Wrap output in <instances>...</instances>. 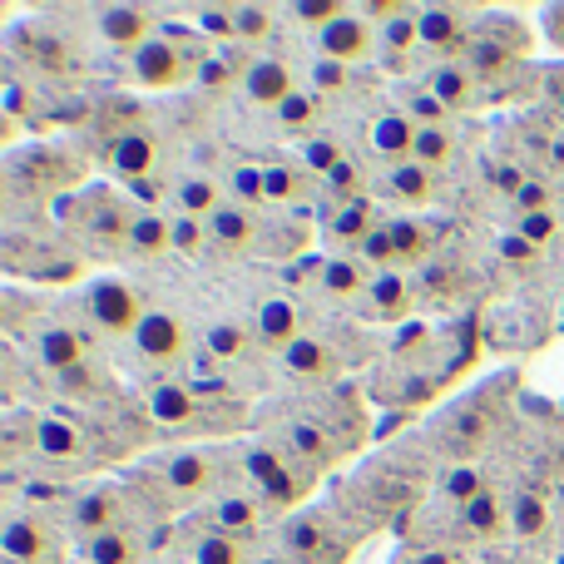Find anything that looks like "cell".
<instances>
[{
    "instance_id": "cell-1",
    "label": "cell",
    "mask_w": 564,
    "mask_h": 564,
    "mask_svg": "<svg viewBox=\"0 0 564 564\" xmlns=\"http://www.w3.org/2000/svg\"><path fill=\"white\" fill-rule=\"evenodd\" d=\"M85 307H89V317L99 322V332H109V337H134L144 312H149L144 302H139V292L119 278L95 282V288L85 292Z\"/></svg>"
},
{
    "instance_id": "cell-2",
    "label": "cell",
    "mask_w": 564,
    "mask_h": 564,
    "mask_svg": "<svg viewBox=\"0 0 564 564\" xmlns=\"http://www.w3.org/2000/svg\"><path fill=\"white\" fill-rule=\"evenodd\" d=\"M134 347H139V357H144V361H159V367H169V361L184 357L188 332H184V322H178L174 312L149 307L144 322H139V332H134Z\"/></svg>"
},
{
    "instance_id": "cell-3",
    "label": "cell",
    "mask_w": 564,
    "mask_h": 564,
    "mask_svg": "<svg viewBox=\"0 0 564 564\" xmlns=\"http://www.w3.org/2000/svg\"><path fill=\"white\" fill-rule=\"evenodd\" d=\"M188 69L194 65H188L184 50H178L169 35H154L149 45L134 50V79L149 89H174L178 79H188Z\"/></svg>"
},
{
    "instance_id": "cell-4",
    "label": "cell",
    "mask_w": 564,
    "mask_h": 564,
    "mask_svg": "<svg viewBox=\"0 0 564 564\" xmlns=\"http://www.w3.org/2000/svg\"><path fill=\"white\" fill-rule=\"evenodd\" d=\"M30 351H35L40 367H50V371H59V377H65V371H75V367H85V361H89V337H85V332H75V327L50 322V327L35 332Z\"/></svg>"
},
{
    "instance_id": "cell-5",
    "label": "cell",
    "mask_w": 564,
    "mask_h": 564,
    "mask_svg": "<svg viewBox=\"0 0 564 564\" xmlns=\"http://www.w3.org/2000/svg\"><path fill=\"white\" fill-rule=\"evenodd\" d=\"M371 50V25L361 10H347V15H337L332 25L317 30V55L322 59H337V65H351V59H361Z\"/></svg>"
},
{
    "instance_id": "cell-6",
    "label": "cell",
    "mask_w": 564,
    "mask_h": 564,
    "mask_svg": "<svg viewBox=\"0 0 564 564\" xmlns=\"http://www.w3.org/2000/svg\"><path fill=\"white\" fill-rule=\"evenodd\" d=\"M119 516H124V496H119L115 486H95L75 500V510H69V530H75L79 540H95V535H105V530H115Z\"/></svg>"
},
{
    "instance_id": "cell-7",
    "label": "cell",
    "mask_w": 564,
    "mask_h": 564,
    "mask_svg": "<svg viewBox=\"0 0 564 564\" xmlns=\"http://www.w3.org/2000/svg\"><path fill=\"white\" fill-rule=\"evenodd\" d=\"M0 550H6L10 564H40L55 550V530L35 516H10L6 530H0Z\"/></svg>"
},
{
    "instance_id": "cell-8",
    "label": "cell",
    "mask_w": 564,
    "mask_h": 564,
    "mask_svg": "<svg viewBox=\"0 0 564 564\" xmlns=\"http://www.w3.org/2000/svg\"><path fill=\"white\" fill-rule=\"evenodd\" d=\"M164 480L178 496H214L218 490V456L214 451H178L164 460Z\"/></svg>"
},
{
    "instance_id": "cell-9",
    "label": "cell",
    "mask_w": 564,
    "mask_h": 564,
    "mask_svg": "<svg viewBox=\"0 0 564 564\" xmlns=\"http://www.w3.org/2000/svg\"><path fill=\"white\" fill-rule=\"evenodd\" d=\"M154 25H159V15L144 6H105L99 10V35L119 50L149 45V40H154Z\"/></svg>"
},
{
    "instance_id": "cell-10",
    "label": "cell",
    "mask_w": 564,
    "mask_h": 564,
    "mask_svg": "<svg viewBox=\"0 0 564 564\" xmlns=\"http://www.w3.org/2000/svg\"><path fill=\"white\" fill-rule=\"evenodd\" d=\"M243 89L253 105H268V109H282L292 95H297V79H292V65L288 59H253L243 75Z\"/></svg>"
},
{
    "instance_id": "cell-11",
    "label": "cell",
    "mask_w": 564,
    "mask_h": 564,
    "mask_svg": "<svg viewBox=\"0 0 564 564\" xmlns=\"http://www.w3.org/2000/svg\"><path fill=\"white\" fill-rule=\"evenodd\" d=\"M154 154H159V144H154V134H144V129H119V134L109 139V149H105L109 169L124 174V178H134V184L154 169Z\"/></svg>"
},
{
    "instance_id": "cell-12",
    "label": "cell",
    "mask_w": 564,
    "mask_h": 564,
    "mask_svg": "<svg viewBox=\"0 0 564 564\" xmlns=\"http://www.w3.org/2000/svg\"><path fill=\"white\" fill-rule=\"evenodd\" d=\"M248 476H253L258 486H263V496L278 500V506H292V500L302 496V486L288 476V460H278V451H268V446L248 451Z\"/></svg>"
},
{
    "instance_id": "cell-13",
    "label": "cell",
    "mask_w": 564,
    "mask_h": 564,
    "mask_svg": "<svg viewBox=\"0 0 564 564\" xmlns=\"http://www.w3.org/2000/svg\"><path fill=\"white\" fill-rule=\"evenodd\" d=\"M371 149H377L381 159H391V164H406L411 149H416V124H411L406 109H391V115L371 119Z\"/></svg>"
},
{
    "instance_id": "cell-14",
    "label": "cell",
    "mask_w": 564,
    "mask_h": 564,
    "mask_svg": "<svg viewBox=\"0 0 564 564\" xmlns=\"http://www.w3.org/2000/svg\"><path fill=\"white\" fill-rule=\"evenodd\" d=\"M184 555H188V564H243V545H238V535H228V530L204 525L188 535Z\"/></svg>"
},
{
    "instance_id": "cell-15",
    "label": "cell",
    "mask_w": 564,
    "mask_h": 564,
    "mask_svg": "<svg viewBox=\"0 0 564 564\" xmlns=\"http://www.w3.org/2000/svg\"><path fill=\"white\" fill-rule=\"evenodd\" d=\"M258 337H263L273 351L278 347L288 351L292 341L302 337V332H297V307H292L288 297H268L263 307H258Z\"/></svg>"
},
{
    "instance_id": "cell-16",
    "label": "cell",
    "mask_w": 564,
    "mask_h": 564,
    "mask_svg": "<svg viewBox=\"0 0 564 564\" xmlns=\"http://www.w3.org/2000/svg\"><path fill=\"white\" fill-rule=\"evenodd\" d=\"M85 560L89 564H139V560H144V550H139L134 530L115 525V530H105V535L85 540Z\"/></svg>"
},
{
    "instance_id": "cell-17",
    "label": "cell",
    "mask_w": 564,
    "mask_h": 564,
    "mask_svg": "<svg viewBox=\"0 0 564 564\" xmlns=\"http://www.w3.org/2000/svg\"><path fill=\"white\" fill-rule=\"evenodd\" d=\"M416 25H421V45L451 50L460 35H466V10H456V6H431V10H421V15H416Z\"/></svg>"
},
{
    "instance_id": "cell-18",
    "label": "cell",
    "mask_w": 564,
    "mask_h": 564,
    "mask_svg": "<svg viewBox=\"0 0 564 564\" xmlns=\"http://www.w3.org/2000/svg\"><path fill=\"white\" fill-rule=\"evenodd\" d=\"M35 456L45 460H75L79 456V431L65 416H40L35 421Z\"/></svg>"
},
{
    "instance_id": "cell-19",
    "label": "cell",
    "mask_w": 564,
    "mask_h": 564,
    "mask_svg": "<svg viewBox=\"0 0 564 564\" xmlns=\"http://www.w3.org/2000/svg\"><path fill=\"white\" fill-rule=\"evenodd\" d=\"M367 297H371V312L377 317H406L411 312V288H406V278L401 273H391V268H381L377 278H371V288H367Z\"/></svg>"
},
{
    "instance_id": "cell-20",
    "label": "cell",
    "mask_w": 564,
    "mask_h": 564,
    "mask_svg": "<svg viewBox=\"0 0 564 564\" xmlns=\"http://www.w3.org/2000/svg\"><path fill=\"white\" fill-rule=\"evenodd\" d=\"M149 411H154V421H164V426H184V421H194V391L178 387V381H159L154 391H149Z\"/></svg>"
},
{
    "instance_id": "cell-21",
    "label": "cell",
    "mask_w": 564,
    "mask_h": 564,
    "mask_svg": "<svg viewBox=\"0 0 564 564\" xmlns=\"http://www.w3.org/2000/svg\"><path fill=\"white\" fill-rule=\"evenodd\" d=\"M282 361H288V371H297V377H317V381L337 371L327 341H317V337H297L288 351H282Z\"/></svg>"
},
{
    "instance_id": "cell-22",
    "label": "cell",
    "mask_w": 564,
    "mask_h": 564,
    "mask_svg": "<svg viewBox=\"0 0 564 564\" xmlns=\"http://www.w3.org/2000/svg\"><path fill=\"white\" fill-rule=\"evenodd\" d=\"M208 234H214L224 248H248L253 243V234H258V224H253V214H248L243 204H224L214 218H208Z\"/></svg>"
},
{
    "instance_id": "cell-23",
    "label": "cell",
    "mask_w": 564,
    "mask_h": 564,
    "mask_svg": "<svg viewBox=\"0 0 564 564\" xmlns=\"http://www.w3.org/2000/svg\"><path fill=\"white\" fill-rule=\"evenodd\" d=\"M387 194L401 198V204H426L431 198V169H421L416 159L387 169Z\"/></svg>"
},
{
    "instance_id": "cell-24",
    "label": "cell",
    "mask_w": 564,
    "mask_h": 564,
    "mask_svg": "<svg viewBox=\"0 0 564 564\" xmlns=\"http://www.w3.org/2000/svg\"><path fill=\"white\" fill-rule=\"evenodd\" d=\"M218 208H224V198H218V184L208 174H194L178 184V214L184 218H214Z\"/></svg>"
},
{
    "instance_id": "cell-25",
    "label": "cell",
    "mask_w": 564,
    "mask_h": 564,
    "mask_svg": "<svg viewBox=\"0 0 564 564\" xmlns=\"http://www.w3.org/2000/svg\"><path fill=\"white\" fill-rule=\"evenodd\" d=\"M451 154H456V139H451L446 124H416V149H411V159H416L421 169H431L436 174L441 164H451Z\"/></svg>"
},
{
    "instance_id": "cell-26",
    "label": "cell",
    "mask_w": 564,
    "mask_h": 564,
    "mask_svg": "<svg viewBox=\"0 0 564 564\" xmlns=\"http://www.w3.org/2000/svg\"><path fill=\"white\" fill-rule=\"evenodd\" d=\"M129 248H134V253H169V248H174V218L139 214L134 234H129Z\"/></svg>"
},
{
    "instance_id": "cell-27",
    "label": "cell",
    "mask_w": 564,
    "mask_h": 564,
    "mask_svg": "<svg viewBox=\"0 0 564 564\" xmlns=\"http://www.w3.org/2000/svg\"><path fill=\"white\" fill-rule=\"evenodd\" d=\"M322 288L337 292V297H357L361 288H371V278H367V268H361V258L357 263H351V258H327V263H322Z\"/></svg>"
},
{
    "instance_id": "cell-28",
    "label": "cell",
    "mask_w": 564,
    "mask_h": 564,
    "mask_svg": "<svg viewBox=\"0 0 564 564\" xmlns=\"http://www.w3.org/2000/svg\"><path fill=\"white\" fill-rule=\"evenodd\" d=\"M460 520H466V530H476V535H496L506 510H500V500L490 496V490H480V496H470L466 506H460Z\"/></svg>"
},
{
    "instance_id": "cell-29",
    "label": "cell",
    "mask_w": 564,
    "mask_h": 564,
    "mask_svg": "<svg viewBox=\"0 0 564 564\" xmlns=\"http://www.w3.org/2000/svg\"><path fill=\"white\" fill-rule=\"evenodd\" d=\"M288 441H292V451H297V460H307V466H327V460H332L327 436H322L312 421H292V426H288Z\"/></svg>"
},
{
    "instance_id": "cell-30",
    "label": "cell",
    "mask_w": 564,
    "mask_h": 564,
    "mask_svg": "<svg viewBox=\"0 0 564 564\" xmlns=\"http://www.w3.org/2000/svg\"><path fill=\"white\" fill-rule=\"evenodd\" d=\"M204 351H208L214 361H234V357H243V351H248L243 327H234V322H214V327L204 332Z\"/></svg>"
},
{
    "instance_id": "cell-31",
    "label": "cell",
    "mask_w": 564,
    "mask_h": 564,
    "mask_svg": "<svg viewBox=\"0 0 564 564\" xmlns=\"http://www.w3.org/2000/svg\"><path fill=\"white\" fill-rule=\"evenodd\" d=\"M431 95H436L446 109H460L466 95H470V75L460 65H436V75H431Z\"/></svg>"
},
{
    "instance_id": "cell-32",
    "label": "cell",
    "mask_w": 564,
    "mask_h": 564,
    "mask_svg": "<svg viewBox=\"0 0 564 564\" xmlns=\"http://www.w3.org/2000/svg\"><path fill=\"white\" fill-rule=\"evenodd\" d=\"M253 520H258V506L248 496H224L214 506V525L228 530V535H238V530H253Z\"/></svg>"
},
{
    "instance_id": "cell-33",
    "label": "cell",
    "mask_w": 564,
    "mask_h": 564,
    "mask_svg": "<svg viewBox=\"0 0 564 564\" xmlns=\"http://www.w3.org/2000/svg\"><path fill=\"white\" fill-rule=\"evenodd\" d=\"M387 234H391V248H397V263H411V258H421V248H426V228H421L416 218H391Z\"/></svg>"
},
{
    "instance_id": "cell-34",
    "label": "cell",
    "mask_w": 564,
    "mask_h": 564,
    "mask_svg": "<svg viewBox=\"0 0 564 564\" xmlns=\"http://www.w3.org/2000/svg\"><path fill=\"white\" fill-rule=\"evenodd\" d=\"M516 234L525 238V243H550V238H560V214L555 208H540V214H520V224H516Z\"/></svg>"
},
{
    "instance_id": "cell-35",
    "label": "cell",
    "mask_w": 564,
    "mask_h": 564,
    "mask_svg": "<svg viewBox=\"0 0 564 564\" xmlns=\"http://www.w3.org/2000/svg\"><path fill=\"white\" fill-rule=\"evenodd\" d=\"M302 159H307V169H317V174H337L347 159H341V144L332 134H317L307 149H302Z\"/></svg>"
},
{
    "instance_id": "cell-36",
    "label": "cell",
    "mask_w": 564,
    "mask_h": 564,
    "mask_svg": "<svg viewBox=\"0 0 564 564\" xmlns=\"http://www.w3.org/2000/svg\"><path fill=\"white\" fill-rule=\"evenodd\" d=\"M510 525H516V535H540V530H545V500L520 496L516 506H510Z\"/></svg>"
},
{
    "instance_id": "cell-37",
    "label": "cell",
    "mask_w": 564,
    "mask_h": 564,
    "mask_svg": "<svg viewBox=\"0 0 564 564\" xmlns=\"http://www.w3.org/2000/svg\"><path fill=\"white\" fill-rule=\"evenodd\" d=\"M371 228H377V224H371V208H367V204H347V208L337 214V224H332V234H337V238H351V243H361Z\"/></svg>"
},
{
    "instance_id": "cell-38",
    "label": "cell",
    "mask_w": 564,
    "mask_h": 564,
    "mask_svg": "<svg viewBox=\"0 0 564 564\" xmlns=\"http://www.w3.org/2000/svg\"><path fill=\"white\" fill-rule=\"evenodd\" d=\"M317 105H322L317 95H302V89H297V95H292L288 105L278 109V124H282V129H307L312 119H317Z\"/></svg>"
},
{
    "instance_id": "cell-39",
    "label": "cell",
    "mask_w": 564,
    "mask_h": 564,
    "mask_svg": "<svg viewBox=\"0 0 564 564\" xmlns=\"http://www.w3.org/2000/svg\"><path fill=\"white\" fill-rule=\"evenodd\" d=\"M198 35H214V40H234V6H204L198 10Z\"/></svg>"
},
{
    "instance_id": "cell-40",
    "label": "cell",
    "mask_w": 564,
    "mask_h": 564,
    "mask_svg": "<svg viewBox=\"0 0 564 564\" xmlns=\"http://www.w3.org/2000/svg\"><path fill=\"white\" fill-rule=\"evenodd\" d=\"M234 25L243 40H263L268 30H273V10L263 6H234Z\"/></svg>"
},
{
    "instance_id": "cell-41",
    "label": "cell",
    "mask_w": 564,
    "mask_h": 564,
    "mask_svg": "<svg viewBox=\"0 0 564 564\" xmlns=\"http://www.w3.org/2000/svg\"><path fill=\"white\" fill-rule=\"evenodd\" d=\"M381 40H387V50H411L421 40L416 15H406V10H401L397 20H387V25H381Z\"/></svg>"
},
{
    "instance_id": "cell-42",
    "label": "cell",
    "mask_w": 564,
    "mask_h": 564,
    "mask_svg": "<svg viewBox=\"0 0 564 564\" xmlns=\"http://www.w3.org/2000/svg\"><path fill=\"white\" fill-rule=\"evenodd\" d=\"M406 115H411V124H421V129H426V124H446V115H451V109L441 105V99L431 95V89H421V95L406 105Z\"/></svg>"
},
{
    "instance_id": "cell-43",
    "label": "cell",
    "mask_w": 564,
    "mask_h": 564,
    "mask_svg": "<svg viewBox=\"0 0 564 564\" xmlns=\"http://www.w3.org/2000/svg\"><path fill=\"white\" fill-rule=\"evenodd\" d=\"M361 263H397V248H391V234H387V224H377L367 238H361Z\"/></svg>"
},
{
    "instance_id": "cell-44",
    "label": "cell",
    "mask_w": 564,
    "mask_h": 564,
    "mask_svg": "<svg viewBox=\"0 0 564 564\" xmlns=\"http://www.w3.org/2000/svg\"><path fill=\"white\" fill-rule=\"evenodd\" d=\"M234 194H238V204H258V198H268L263 169H253V164L238 169V174H234Z\"/></svg>"
},
{
    "instance_id": "cell-45",
    "label": "cell",
    "mask_w": 564,
    "mask_h": 564,
    "mask_svg": "<svg viewBox=\"0 0 564 564\" xmlns=\"http://www.w3.org/2000/svg\"><path fill=\"white\" fill-rule=\"evenodd\" d=\"M204 248V224L198 218H174V253H198Z\"/></svg>"
},
{
    "instance_id": "cell-46",
    "label": "cell",
    "mask_w": 564,
    "mask_h": 564,
    "mask_svg": "<svg viewBox=\"0 0 564 564\" xmlns=\"http://www.w3.org/2000/svg\"><path fill=\"white\" fill-rule=\"evenodd\" d=\"M263 178H268V198H282V204H288V198H297V174H292L288 164H273V169H263Z\"/></svg>"
},
{
    "instance_id": "cell-47",
    "label": "cell",
    "mask_w": 564,
    "mask_h": 564,
    "mask_svg": "<svg viewBox=\"0 0 564 564\" xmlns=\"http://www.w3.org/2000/svg\"><path fill=\"white\" fill-rule=\"evenodd\" d=\"M480 490H486V486H480V476L470 466H460V470H451V476H446V496L460 500V506H466L470 496H480Z\"/></svg>"
},
{
    "instance_id": "cell-48",
    "label": "cell",
    "mask_w": 564,
    "mask_h": 564,
    "mask_svg": "<svg viewBox=\"0 0 564 564\" xmlns=\"http://www.w3.org/2000/svg\"><path fill=\"white\" fill-rule=\"evenodd\" d=\"M470 65L476 69H506L510 65V50L506 45H490V40H476V45H470Z\"/></svg>"
},
{
    "instance_id": "cell-49",
    "label": "cell",
    "mask_w": 564,
    "mask_h": 564,
    "mask_svg": "<svg viewBox=\"0 0 564 564\" xmlns=\"http://www.w3.org/2000/svg\"><path fill=\"white\" fill-rule=\"evenodd\" d=\"M292 15H297V20H317V30H322V25H332L337 15H347V6H337V0H302Z\"/></svg>"
},
{
    "instance_id": "cell-50",
    "label": "cell",
    "mask_w": 564,
    "mask_h": 564,
    "mask_svg": "<svg viewBox=\"0 0 564 564\" xmlns=\"http://www.w3.org/2000/svg\"><path fill=\"white\" fill-rule=\"evenodd\" d=\"M516 208L520 214H540V208H550V188L540 184V178H525L520 194H516Z\"/></svg>"
},
{
    "instance_id": "cell-51",
    "label": "cell",
    "mask_w": 564,
    "mask_h": 564,
    "mask_svg": "<svg viewBox=\"0 0 564 564\" xmlns=\"http://www.w3.org/2000/svg\"><path fill=\"white\" fill-rule=\"evenodd\" d=\"M312 85H317V89H341V85H347V65H337V59L312 65Z\"/></svg>"
},
{
    "instance_id": "cell-52",
    "label": "cell",
    "mask_w": 564,
    "mask_h": 564,
    "mask_svg": "<svg viewBox=\"0 0 564 564\" xmlns=\"http://www.w3.org/2000/svg\"><path fill=\"white\" fill-rule=\"evenodd\" d=\"M500 253L506 258H520V263H530V258H535V243H525V238H506V243H500Z\"/></svg>"
},
{
    "instance_id": "cell-53",
    "label": "cell",
    "mask_w": 564,
    "mask_h": 564,
    "mask_svg": "<svg viewBox=\"0 0 564 564\" xmlns=\"http://www.w3.org/2000/svg\"><path fill=\"white\" fill-rule=\"evenodd\" d=\"M332 178V188H337V194H351V188H357V169L351 164H341L337 174H327Z\"/></svg>"
},
{
    "instance_id": "cell-54",
    "label": "cell",
    "mask_w": 564,
    "mask_h": 564,
    "mask_svg": "<svg viewBox=\"0 0 564 564\" xmlns=\"http://www.w3.org/2000/svg\"><path fill=\"white\" fill-rule=\"evenodd\" d=\"M198 79H204V85H224V79H228L224 59H204V69H198Z\"/></svg>"
},
{
    "instance_id": "cell-55",
    "label": "cell",
    "mask_w": 564,
    "mask_h": 564,
    "mask_svg": "<svg viewBox=\"0 0 564 564\" xmlns=\"http://www.w3.org/2000/svg\"><path fill=\"white\" fill-rule=\"evenodd\" d=\"M416 564H460V560L451 555V550H431V555H421Z\"/></svg>"
},
{
    "instance_id": "cell-56",
    "label": "cell",
    "mask_w": 564,
    "mask_h": 564,
    "mask_svg": "<svg viewBox=\"0 0 564 564\" xmlns=\"http://www.w3.org/2000/svg\"><path fill=\"white\" fill-rule=\"evenodd\" d=\"M550 164L564 169V139H555V144H550Z\"/></svg>"
},
{
    "instance_id": "cell-57",
    "label": "cell",
    "mask_w": 564,
    "mask_h": 564,
    "mask_svg": "<svg viewBox=\"0 0 564 564\" xmlns=\"http://www.w3.org/2000/svg\"><path fill=\"white\" fill-rule=\"evenodd\" d=\"M555 105H560V115H564V79H560V89H555Z\"/></svg>"
},
{
    "instance_id": "cell-58",
    "label": "cell",
    "mask_w": 564,
    "mask_h": 564,
    "mask_svg": "<svg viewBox=\"0 0 564 564\" xmlns=\"http://www.w3.org/2000/svg\"><path fill=\"white\" fill-rule=\"evenodd\" d=\"M258 564H288V560H273V555H268V560H258Z\"/></svg>"
}]
</instances>
